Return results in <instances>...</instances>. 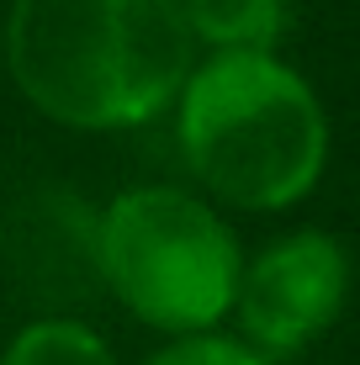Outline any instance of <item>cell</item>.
<instances>
[{"label":"cell","instance_id":"obj_7","mask_svg":"<svg viewBox=\"0 0 360 365\" xmlns=\"http://www.w3.org/2000/svg\"><path fill=\"white\" fill-rule=\"evenodd\" d=\"M143 365H270V360L228 334H185V339H170L165 349H154Z\"/></svg>","mask_w":360,"mask_h":365},{"label":"cell","instance_id":"obj_1","mask_svg":"<svg viewBox=\"0 0 360 365\" xmlns=\"http://www.w3.org/2000/svg\"><path fill=\"white\" fill-rule=\"evenodd\" d=\"M191 64L196 43L175 0H11L6 69L58 128H143L175 106Z\"/></svg>","mask_w":360,"mask_h":365},{"label":"cell","instance_id":"obj_4","mask_svg":"<svg viewBox=\"0 0 360 365\" xmlns=\"http://www.w3.org/2000/svg\"><path fill=\"white\" fill-rule=\"evenodd\" d=\"M350 302V255L324 228H297L281 233L244 259L233 312L244 329V344L265 360L302 355L339 323Z\"/></svg>","mask_w":360,"mask_h":365},{"label":"cell","instance_id":"obj_5","mask_svg":"<svg viewBox=\"0 0 360 365\" xmlns=\"http://www.w3.org/2000/svg\"><path fill=\"white\" fill-rule=\"evenodd\" d=\"M191 43L207 53H276L287 0H175Z\"/></svg>","mask_w":360,"mask_h":365},{"label":"cell","instance_id":"obj_6","mask_svg":"<svg viewBox=\"0 0 360 365\" xmlns=\"http://www.w3.org/2000/svg\"><path fill=\"white\" fill-rule=\"evenodd\" d=\"M0 365H117L111 344L80 318H37L11 334Z\"/></svg>","mask_w":360,"mask_h":365},{"label":"cell","instance_id":"obj_3","mask_svg":"<svg viewBox=\"0 0 360 365\" xmlns=\"http://www.w3.org/2000/svg\"><path fill=\"white\" fill-rule=\"evenodd\" d=\"M91 265L138 323L185 339L217 334L239 292V238L185 185H128L91 222Z\"/></svg>","mask_w":360,"mask_h":365},{"label":"cell","instance_id":"obj_2","mask_svg":"<svg viewBox=\"0 0 360 365\" xmlns=\"http://www.w3.org/2000/svg\"><path fill=\"white\" fill-rule=\"evenodd\" d=\"M180 159L212 201L287 212L329 170V111L281 53H207L175 96Z\"/></svg>","mask_w":360,"mask_h":365}]
</instances>
